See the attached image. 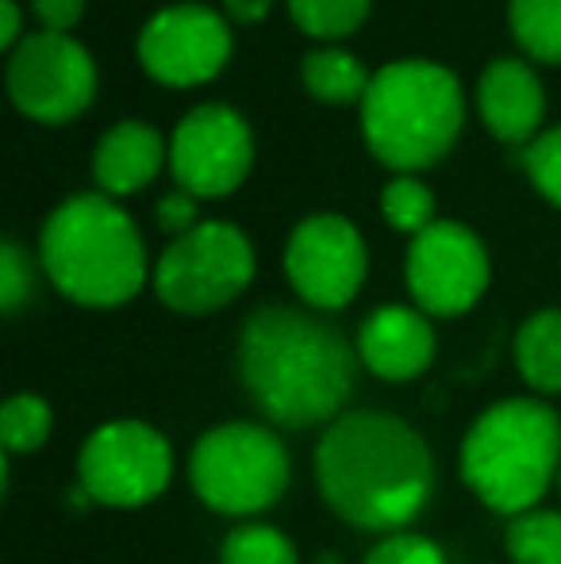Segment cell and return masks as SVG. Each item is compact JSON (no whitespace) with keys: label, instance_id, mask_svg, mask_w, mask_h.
<instances>
[{"label":"cell","instance_id":"obj_1","mask_svg":"<svg viewBox=\"0 0 561 564\" xmlns=\"http://www.w3.org/2000/svg\"><path fill=\"white\" fill-rule=\"evenodd\" d=\"M327 507L358 530H400L423 511L434 484L431 449L404 419L350 411L327 426L315 449Z\"/></svg>","mask_w":561,"mask_h":564},{"label":"cell","instance_id":"obj_2","mask_svg":"<svg viewBox=\"0 0 561 564\" xmlns=\"http://www.w3.org/2000/svg\"><path fill=\"white\" fill-rule=\"evenodd\" d=\"M239 377L278 426H315L338 415L354 388V349L335 327L296 307H258L239 335Z\"/></svg>","mask_w":561,"mask_h":564},{"label":"cell","instance_id":"obj_3","mask_svg":"<svg viewBox=\"0 0 561 564\" xmlns=\"http://www.w3.org/2000/svg\"><path fill=\"white\" fill-rule=\"evenodd\" d=\"M51 284L85 307H120L147 284V246L136 219L105 193L62 200L39 235Z\"/></svg>","mask_w":561,"mask_h":564},{"label":"cell","instance_id":"obj_4","mask_svg":"<svg viewBox=\"0 0 561 564\" xmlns=\"http://www.w3.org/2000/svg\"><path fill=\"white\" fill-rule=\"evenodd\" d=\"M462 127V85L439 62H389L374 74L362 100V139L369 154L400 177L442 162Z\"/></svg>","mask_w":561,"mask_h":564},{"label":"cell","instance_id":"obj_5","mask_svg":"<svg viewBox=\"0 0 561 564\" xmlns=\"http://www.w3.org/2000/svg\"><path fill=\"white\" fill-rule=\"evenodd\" d=\"M558 473L561 419L542 400L496 403L462 442V476L488 511H535Z\"/></svg>","mask_w":561,"mask_h":564},{"label":"cell","instance_id":"obj_6","mask_svg":"<svg viewBox=\"0 0 561 564\" xmlns=\"http://www.w3.org/2000/svg\"><path fill=\"white\" fill-rule=\"evenodd\" d=\"M188 476L204 507L219 514L270 511L289 488V453L281 438L255 423H227L193 446Z\"/></svg>","mask_w":561,"mask_h":564},{"label":"cell","instance_id":"obj_7","mask_svg":"<svg viewBox=\"0 0 561 564\" xmlns=\"http://www.w3.org/2000/svg\"><path fill=\"white\" fill-rule=\"evenodd\" d=\"M255 281V246L235 224L212 219L173 238L154 265V292L181 315L227 307Z\"/></svg>","mask_w":561,"mask_h":564},{"label":"cell","instance_id":"obj_8","mask_svg":"<svg viewBox=\"0 0 561 564\" xmlns=\"http://www.w3.org/2000/svg\"><path fill=\"white\" fill-rule=\"evenodd\" d=\"M8 97L35 123H74L97 100L93 54L69 35H28L8 54Z\"/></svg>","mask_w":561,"mask_h":564},{"label":"cell","instance_id":"obj_9","mask_svg":"<svg viewBox=\"0 0 561 564\" xmlns=\"http://www.w3.org/2000/svg\"><path fill=\"white\" fill-rule=\"evenodd\" d=\"M85 499L105 507H142L165 491L173 476L170 442L147 423L120 419L89 434L77 457Z\"/></svg>","mask_w":561,"mask_h":564},{"label":"cell","instance_id":"obj_10","mask_svg":"<svg viewBox=\"0 0 561 564\" xmlns=\"http://www.w3.org/2000/svg\"><path fill=\"white\" fill-rule=\"evenodd\" d=\"M255 165V134L227 105L193 108L170 139V173L196 200L231 196Z\"/></svg>","mask_w":561,"mask_h":564},{"label":"cell","instance_id":"obj_11","mask_svg":"<svg viewBox=\"0 0 561 564\" xmlns=\"http://www.w3.org/2000/svg\"><path fill=\"white\" fill-rule=\"evenodd\" d=\"M231 28L208 4H170L139 31V62L165 89H196L231 62Z\"/></svg>","mask_w":561,"mask_h":564},{"label":"cell","instance_id":"obj_12","mask_svg":"<svg viewBox=\"0 0 561 564\" xmlns=\"http://www.w3.org/2000/svg\"><path fill=\"white\" fill-rule=\"evenodd\" d=\"M408 289L423 315H465L488 289L485 242L465 224L434 219L408 246Z\"/></svg>","mask_w":561,"mask_h":564},{"label":"cell","instance_id":"obj_13","mask_svg":"<svg viewBox=\"0 0 561 564\" xmlns=\"http://www.w3.org/2000/svg\"><path fill=\"white\" fill-rule=\"evenodd\" d=\"M369 253L358 227L343 216H308L284 246V273L308 307L338 312L362 292Z\"/></svg>","mask_w":561,"mask_h":564},{"label":"cell","instance_id":"obj_14","mask_svg":"<svg viewBox=\"0 0 561 564\" xmlns=\"http://www.w3.org/2000/svg\"><path fill=\"white\" fill-rule=\"evenodd\" d=\"M477 112L493 139L508 147H531L547 116L539 74L524 58H496L477 82Z\"/></svg>","mask_w":561,"mask_h":564},{"label":"cell","instance_id":"obj_15","mask_svg":"<svg viewBox=\"0 0 561 564\" xmlns=\"http://www.w3.org/2000/svg\"><path fill=\"white\" fill-rule=\"evenodd\" d=\"M358 361L381 380H416L434 361V330L420 307H377L358 330Z\"/></svg>","mask_w":561,"mask_h":564},{"label":"cell","instance_id":"obj_16","mask_svg":"<svg viewBox=\"0 0 561 564\" xmlns=\"http://www.w3.org/2000/svg\"><path fill=\"white\" fill-rule=\"evenodd\" d=\"M162 158H170L162 134L142 119H123L93 150V177L105 196H131L158 177Z\"/></svg>","mask_w":561,"mask_h":564},{"label":"cell","instance_id":"obj_17","mask_svg":"<svg viewBox=\"0 0 561 564\" xmlns=\"http://www.w3.org/2000/svg\"><path fill=\"white\" fill-rule=\"evenodd\" d=\"M369 82H374V74L362 66V58H354L350 51H338V46L308 51L300 62V85L323 105H362Z\"/></svg>","mask_w":561,"mask_h":564},{"label":"cell","instance_id":"obj_18","mask_svg":"<svg viewBox=\"0 0 561 564\" xmlns=\"http://www.w3.org/2000/svg\"><path fill=\"white\" fill-rule=\"evenodd\" d=\"M516 365L539 392H561V307L535 312L516 335Z\"/></svg>","mask_w":561,"mask_h":564},{"label":"cell","instance_id":"obj_19","mask_svg":"<svg viewBox=\"0 0 561 564\" xmlns=\"http://www.w3.org/2000/svg\"><path fill=\"white\" fill-rule=\"evenodd\" d=\"M511 39L535 62H561V0H511L508 4Z\"/></svg>","mask_w":561,"mask_h":564},{"label":"cell","instance_id":"obj_20","mask_svg":"<svg viewBox=\"0 0 561 564\" xmlns=\"http://www.w3.org/2000/svg\"><path fill=\"white\" fill-rule=\"evenodd\" d=\"M374 0H289V15L312 39H346L366 23Z\"/></svg>","mask_w":561,"mask_h":564},{"label":"cell","instance_id":"obj_21","mask_svg":"<svg viewBox=\"0 0 561 564\" xmlns=\"http://www.w3.org/2000/svg\"><path fill=\"white\" fill-rule=\"evenodd\" d=\"M508 557L516 564H561V514L527 511L508 527Z\"/></svg>","mask_w":561,"mask_h":564},{"label":"cell","instance_id":"obj_22","mask_svg":"<svg viewBox=\"0 0 561 564\" xmlns=\"http://www.w3.org/2000/svg\"><path fill=\"white\" fill-rule=\"evenodd\" d=\"M51 426H54V411L46 408V400H39L31 392L12 395L0 408V442H4V453L39 449L51 438Z\"/></svg>","mask_w":561,"mask_h":564},{"label":"cell","instance_id":"obj_23","mask_svg":"<svg viewBox=\"0 0 561 564\" xmlns=\"http://www.w3.org/2000/svg\"><path fill=\"white\" fill-rule=\"evenodd\" d=\"M381 212L389 219L392 230H404V235H423L434 224V193L416 177H392L381 193Z\"/></svg>","mask_w":561,"mask_h":564},{"label":"cell","instance_id":"obj_24","mask_svg":"<svg viewBox=\"0 0 561 564\" xmlns=\"http://www.w3.org/2000/svg\"><path fill=\"white\" fill-rule=\"evenodd\" d=\"M224 564H300L292 542L273 527H239L224 538V550H219Z\"/></svg>","mask_w":561,"mask_h":564},{"label":"cell","instance_id":"obj_25","mask_svg":"<svg viewBox=\"0 0 561 564\" xmlns=\"http://www.w3.org/2000/svg\"><path fill=\"white\" fill-rule=\"evenodd\" d=\"M524 170L531 185L547 196L554 208H561V127L542 131L531 147H524Z\"/></svg>","mask_w":561,"mask_h":564},{"label":"cell","instance_id":"obj_26","mask_svg":"<svg viewBox=\"0 0 561 564\" xmlns=\"http://www.w3.org/2000/svg\"><path fill=\"white\" fill-rule=\"evenodd\" d=\"M31 289H35V273H31L28 253H23L20 242L8 238V242L0 246V312L4 315L20 312V307L28 304Z\"/></svg>","mask_w":561,"mask_h":564},{"label":"cell","instance_id":"obj_27","mask_svg":"<svg viewBox=\"0 0 561 564\" xmlns=\"http://www.w3.org/2000/svg\"><path fill=\"white\" fill-rule=\"evenodd\" d=\"M362 564H446L442 550L431 538L420 534H389L381 545L369 550V557Z\"/></svg>","mask_w":561,"mask_h":564},{"label":"cell","instance_id":"obj_28","mask_svg":"<svg viewBox=\"0 0 561 564\" xmlns=\"http://www.w3.org/2000/svg\"><path fill=\"white\" fill-rule=\"evenodd\" d=\"M158 227H162L165 235H173V238H181V235H188L193 227H201V224H196V196H188L185 188L162 196V200H158Z\"/></svg>","mask_w":561,"mask_h":564},{"label":"cell","instance_id":"obj_29","mask_svg":"<svg viewBox=\"0 0 561 564\" xmlns=\"http://www.w3.org/2000/svg\"><path fill=\"white\" fill-rule=\"evenodd\" d=\"M35 15H39V23H43V31L69 35V31L82 23L85 0H35Z\"/></svg>","mask_w":561,"mask_h":564},{"label":"cell","instance_id":"obj_30","mask_svg":"<svg viewBox=\"0 0 561 564\" xmlns=\"http://www.w3.org/2000/svg\"><path fill=\"white\" fill-rule=\"evenodd\" d=\"M20 28H23L20 4H15V0H0V46H4V51H15V46L23 43Z\"/></svg>","mask_w":561,"mask_h":564},{"label":"cell","instance_id":"obj_31","mask_svg":"<svg viewBox=\"0 0 561 564\" xmlns=\"http://www.w3.org/2000/svg\"><path fill=\"white\" fill-rule=\"evenodd\" d=\"M224 8L235 23H262L270 15L273 0H224Z\"/></svg>","mask_w":561,"mask_h":564},{"label":"cell","instance_id":"obj_32","mask_svg":"<svg viewBox=\"0 0 561 564\" xmlns=\"http://www.w3.org/2000/svg\"><path fill=\"white\" fill-rule=\"evenodd\" d=\"M323 564H335V561H331V557H323Z\"/></svg>","mask_w":561,"mask_h":564},{"label":"cell","instance_id":"obj_33","mask_svg":"<svg viewBox=\"0 0 561 564\" xmlns=\"http://www.w3.org/2000/svg\"><path fill=\"white\" fill-rule=\"evenodd\" d=\"M558 484H561V473H558Z\"/></svg>","mask_w":561,"mask_h":564}]
</instances>
